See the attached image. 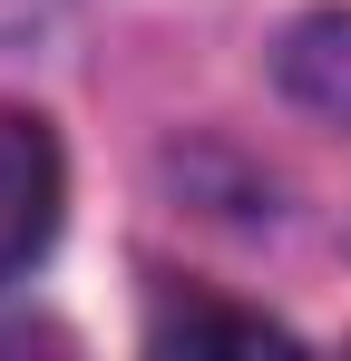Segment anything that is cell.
Masks as SVG:
<instances>
[{
  "label": "cell",
  "mask_w": 351,
  "mask_h": 361,
  "mask_svg": "<svg viewBox=\"0 0 351 361\" xmlns=\"http://www.w3.org/2000/svg\"><path fill=\"white\" fill-rule=\"evenodd\" d=\"M58 195H68V166H58L49 118L30 108H0V283L30 274L58 235Z\"/></svg>",
  "instance_id": "cell-1"
},
{
  "label": "cell",
  "mask_w": 351,
  "mask_h": 361,
  "mask_svg": "<svg viewBox=\"0 0 351 361\" xmlns=\"http://www.w3.org/2000/svg\"><path fill=\"white\" fill-rule=\"evenodd\" d=\"M166 342H283L264 312H185V322H166Z\"/></svg>",
  "instance_id": "cell-2"
}]
</instances>
